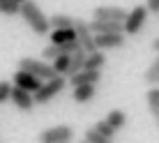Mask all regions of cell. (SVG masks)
<instances>
[{
	"mask_svg": "<svg viewBox=\"0 0 159 143\" xmlns=\"http://www.w3.org/2000/svg\"><path fill=\"white\" fill-rule=\"evenodd\" d=\"M19 14L23 16V21L30 25V30L35 32V35H48L51 32V25H48V16L42 12V7L37 2H32V0H23L21 2V9Z\"/></svg>",
	"mask_w": 159,
	"mask_h": 143,
	"instance_id": "obj_1",
	"label": "cell"
},
{
	"mask_svg": "<svg viewBox=\"0 0 159 143\" xmlns=\"http://www.w3.org/2000/svg\"><path fill=\"white\" fill-rule=\"evenodd\" d=\"M19 69L28 72V74H32L35 79H39L42 83L44 81H51L56 79V69L51 67V65L46 62V60H37V58H21L19 60Z\"/></svg>",
	"mask_w": 159,
	"mask_h": 143,
	"instance_id": "obj_2",
	"label": "cell"
},
{
	"mask_svg": "<svg viewBox=\"0 0 159 143\" xmlns=\"http://www.w3.org/2000/svg\"><path fill=\"white\" fill-rule=\"evenodd\" d=\"M65 88H67V79H65V76H56V79H51V81H44L42 88L32 95V102H35V106L37 104H39V106L42 104H48L56 95H60Z\"/></svg>",
	"mask_w": 159,
	"mask_h": 143,
	"instance_id": "obj_3",
	"label": "cell"
},
{
	"mask_svg": "<svg viewBox=\"0 0 159 143\" xmlns=\"http://www.w3.org/2000/svg\"><path fill=\"white\" fill-rule=\"evenodd\" d=\"M148 9H145V5H136L134 9H129L127 12V19L122 21V35L127 37V35H139L141 30H143V25H145V21H148Z\"/></svg>",
	"mask_w": 159,
	"mask_h": 143,
	"instance_id": "obj_4",
	"label": "cell"
},
{
	"mask_svg": "<svg viewBox=\"0 0 159 143\" xmlns=\"http://www.w3.org/2000/svg\"><path fill=\"white\" fill-rule=\"evenodd\" d=\"M39 143H62V141H74V127L72 125H53L39 134Z\"/></svg>",
	"mask_w": 159,
	"mask_h": 143,
	"instance_id": "obj_5",
	"label": "cell"
},
{
	"mask_svg": "<svg viewBox=\"0 0 159 143\" xmlns=\"http://www.w3.org/2000/svg\"><path fill=\"white\" fill-rule=\"evenodd\" d=\"M74 35H76V42H79V46H81V51H83V53L97 51V48H95V35L90 32L88 21L74 19Z\"/></svg>",
	"mask_w": 159,
	"mask_h": 143,
	"instance_id": "obj_6",
	"label": "cell"
},
{
	"mask_svg": "<svg viewBox=\"0 0 159 143\" xmlns=\"http://www.w3.org/2000/svg\"><path fill=\"white\" fill-rule=\"evenodd\" d=\"M129 9L118 7V5H102V7H95L92 12V19L95 21H113V23H122L127 19Z\"/></svg>",
	"mask_w": 159,
	"mask_h": 143,
	"instance_id": "obj_7",
	"label": "cell"
},
{
	"mask_svg": "<svg viewBox=\"0 0 159 143\" xmlns=\"http://www.w3.org/2000/svg\"><path fill=\"white\" fill-rule=\"evenodd\" d=\"M12 85L14 88H21V90H25V92H30V95H35V92L42 88V81L35 79V76L28 74V72H23V69H16L14 72V79H12Z\"/></svg>",
	"mask_w": 159,
	"mask_h": 143,
	"instance_id": "obj_8",
	"label": "cell"
},
{
	"mask_svg": "<svg viewBox=\"0 0 159 143\" xmlns=\"http://www.w3.org/2000/svg\"><path fill=\"white\" fill-rule=\"evenodd\" d=\"M127 44V37L122 32H111V35H95V48L97 51H111V48H122Z\"/></svg>",
	"mask_w": 159,
	"mask_h": 143,
	"instance_id": "obj_9",
	"label": "cell"
},
{
	"mask_svg": "<svg viewBox=\"0 0 159 143\" xmlns=\"http://www.w3.org/2000/svg\"><path fill=\"white\" fill-rule=\"evenodd\" d=\"M9 102L14 104L19 111H32L35 108V102H32V95L30 92H25V90H21V88H14L12 85V95H9Z\"/></svg>",
	"mask_w": 159,
	"mask_h": 143,
	"instance_id": "obj_10",
	"label": "cell"
},
{
	"mask_svg": "<svg viewBox=\"0 0 159 143\" xmlns=\"http://www.w3.org/2000/svg\"><path fill=\"white\" fill-rule=\"evenodd\" d=\"M99 81H102V72L81 69V72H76L74 76H69V85H72V88H79V85H97Z\"/></svg>",
	"mask_w": 159,
	"mask_h": 143,
	"instance_id": "obj_11",
	"label": "cell"
},
{
	"mask_svg": "<svg viewBox=\"0 0 159 143\" xmlns=\"http://www.w3.org/2000/svg\"><path fill=\"white\" fill-rule=\"evenodd\" d=\"M104 65H106V53H104V51L85 53L83 69H88V72H102V69H104Z\"/></svg>",
	"mask_w": 159,
	"mask_h": 143,
	"instance_id": "obj_12",
	"label": "cell"
},
{
	"mask_svg": "<svg viewBox=\"0 0 159 143\" xmlns=\"http://www.w3.org/2000/svg\"><path fill=\"white\" fill-rule=\"evenodd\" d=\"M104 122H106L113 131H120V129L125 127V125H127V113L120 111V108H113V111L108 113L106 118H104Z\"/></svg>",
	"mask_w": 159,
	"mask_h": 143,
	"instance_id": "obj_13",
	"label": "cell"
},
{
	"mask_svg": "<svg viewBox=\"0 0 159 143\" xmlns=\"http://www.w3.org/2000/svg\"><path fill=\"white\" fill-rule=\"evenodd\" d=\"M95 95H97V85H79V88H74V90H72V99L76 104L90 102Z\"/></svg>",
	"mask_w": 159,
	"mask_h": 143,
	"instance_id": "obj_14",
	"label": "cell"
},
{
	"mask_svg": "<svg viewBox=\"0 0 159 143\" xmlns=\"http://www.w3.org/2000/svg\"><path fill=\"white\" fill-rule=\"evenodd\" d=\"M48 25H51V30H69V28H74V16L53 14V16H48Z\"/></svg>",
	"mask_w": 159,
	"mask_h": 143,
	"instance_id": "obj_15",
	"label": "cell"
},
{
	"mask_svg": "<svg viewBox=\"0 0 159 143\" xmlns=\"http://www.w3.org/2000/svg\"><path fill=\"white\" fill-rule=\"evenodd\" d=\"M48 37H51V44H56V46H62V44L76 42L74 28H69V30H51V32H48Z\"/></svg>",
	"mask_w": 159,
	"mask_h": 143,
	"instance_id": "obj_16",
	"label": "cell"
},
{
	"mask_svg": "<svg viewBox=\"0 0 159 143\" xmlns=\"http://www.w3.org/2000/svg\"><path fill=\"white\" fill-rule=\"evenodd\" d=\"M145 102H148V108H150L152 118H155V122L159 127V88H150V90H148Z\"/></svg>",
	"mask_w": 159,
	"mask_h": 143,
	"instance_id": "obj_17",
	"label": "cell"
},
{
	"mask_svg": "<svg viewBox=\"0 0 159 143\" xmlns=\"http://www.w3.org/2000/svg\"><path fill=\"white\" fill-rule=\"evenodd\" d=\"M83 62H85V53L81 51V48L74 51L72 56H69V67H67V74H65V76L69 79V76H74L76 72H81V69H83Z\"/></svg>",
	"mask_w": 159,
	"mask_h": 143,
	"instance_id": "obj_18",
	"label": "cell"
},
{
	"mask_svg": "<svg viewBox=\"0 0 159 143\" xmlns=\"http://www.w3.org/2000/svg\"><path fill=\"white\" fill-rule=\"evenodd\" d=\"M157 79H159V53H157V58L152 60V65L143 72V81H145L148 85H155Z\"/></svg>",
	"mask_w": 159,
	"mask_h": 143,
	"instance_id": "obj_19",
	"label": "cell"
},
{
	"mask_svg": "<svg viewBox=\"0 0 159 143\" xmlns=\"http://www.w3.org/2000/svg\"><path fill=\"white\" fill-rule=\"evenodd\" d=\"M51 67L56 69V74H58V76H65V74H67V67H69V56L60 53L56 60H51Z\"/></svg>",
	"mask_w": 159,
	"mask_h": 143,
	"instance_id": "obj_20",
	"label": "cell"
},
{
	"mask_svg": "<svg viewBox=\"0 0 159 143\" xmlns=\"http://www.w3.org/2000/svg\"><path fill=\"white\" fill-rule=\"evenodd\" d=\"M21 5L14 2V0H0V14L2 16H19Z\"/></svg>",
	"mask_w": 159,
	"mask_h": 143,
	"instance_id": "obj_21",
	"label": "cell"
},
{
	"mask_svg": "<svg viewBox=\"0 0 159 143\" xmlns=\"http://www.w3.org/2000/svg\"><path fill=\"white\" fill-rule=\"evenodd\" d=\"M83 139L88 141V143H116V141H113V139H106V136H102V134H97V131L95 129H88L85 131V136H83Z\"/></svg>",
	"mask_w": 159,
	"mask_h": 143,
	"instance_id": "obj_22",
	"label": "cell"
},
{
	"mask_svg": "<svg viewBox=\"0 0 159 143\" xmlns=\"http://www.w3.org/2000/svg\"><path fill=\"white\" fill-rule=\"evenodd\" d=\"M92 129H95L97 134L106 136V139H113V136H116V131H113L111 127H108V125L104 122V120H99V122H95V125H92Z\"/></svg>",
	"mask_w": 159,
	"mask_h": 143,
	"instance_id": "obj_23",
	"label": "cell"
},
{
	"mask_svg": "<svg viewBox=\"0 0 159 143\" xmlns=\"http://www.w3.org/2000/svg\"><path fill=\"white\" fill-rule=\"evenodd\" d=\"M9 95H12V83L9 81H0V104L9 102Z\"/></svg>",
	"mask_w": 159,
	"mask_h": 143,
	"instance_id": "obj_24",
	"label": "cell"
},
{
	"mask_svg": "<svg viewBox=\"0 0 159 143\" xmlns=\"http://www.w3.org/2000/svg\"><path fill=\"white\" fill-rule=\"evenodd\" d=\"M58 56H60V48L56 46V44H48V46L42 51V58L44 60H56Z\"/></svg>",
	"mask_w": 159,
	"mask_h": 143,
	"instance_id": "obj_25",
	"label": "cell"
},
{
	"mask_svg": "<svg viewBox=\"0 0 159 143\" xmlns=\"http://www.w3.org/2000/svg\"><path fill=\"white\" fill-rule=\"evenodd\" d=\"M145 9H148V12H159V0H148V2H145Z\"/></svg>",
	"mask_w": 159,
	"mask_h": 143,
	"instance_id": "obj_26",
	"label": "cell"
},
{
	"mask_svg": "<svg viewBox=\"0 0 159 143\" xmlns=\"http://www.w3.org/2000/svg\"><path fill=\"white\" fill-rule=\"evenodd\" d=\"M152 51H157V53H159V37H157L155 42H152Z\"/></svg>",
	"mask_w": 159,
	"mask_h": 143,
	"instance_id": "obj_27",
	"label": "cell"
},
{
	"mask_svg": "<svg viewBox=\"0 0 159 143\" xmlns=\"http://www.w3.org/2000/svg\"><path fill=\"white\" fill-rule=\"evenodd\" d=\"M14 2H19V5H21V2H23V0H14Z\"/></svg>",
	"mask_w": 159,
	"mask_h": 143,
	"instance_id": "obj_28",
	"label": "cell"
},
{
	"mask_svg": "<svg viewBox=\"0 0 159 143\" xmlns=\"http://www.w3.org/2000/svg\"><path fill=\"white\" fill-rule=\"evenodd\" d=\"M79 143H88V141H85V139H83V141H79Z\"/></svg>",
	"mask_w": 159,
	"mask_h": 143,
	"instance_id": "obj_29",
	"label": "cell"
},
{
	"mask_svg": "<svg viewBox=\"0 0 159 143\" xmlns=\"http://www.w3.org/2000/svg\"><path fill=\"white\" fill-rule=\"evenodd\" d=\"M62 143H72V141H62Z\"/></svg>",
	"mask_w": 159,
	"mask_h": 143,
	"instance_id": "obj_30",
	"label": "cell"
},
{
	"mask_svg": "<svg viewBox=\"0 0 159 143\" xmlns=\"http://www.w3.org/2000/svg\"><path fill=\"white\" fill-rule=\"evenodd\" d=\"M155 85H159V79H157V83H155Z\"/></svg>",
	"mask_w": 159,
	"mask_h": 143,
	"instance_id": "obj_31",
	"label": "cell"
}]
</instances>
